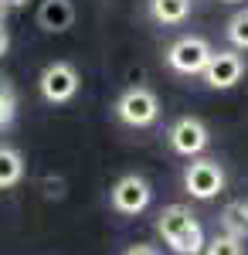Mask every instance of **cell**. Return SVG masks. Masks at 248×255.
Wrapping results in <instances>:
<instances>
[{"label": "cell", "instance_id": "1", "mask_svg": "<svg viewBox=\"0 0 248 255\" xmlns=\"http://www.w3.org/2000/svg\"><path fill=\"white\" fill-rule=\"evenodd\" d=\"M156 232L177 255H201V249H204V232H201L197 218L191 215V208H184V204L163 208L160 221H156Z\"/></svg>", "mask_w": 248, "mask_h": 255}, {"label": "cell", "instance_id": "2", "mask_svg": "<svg viewBox=\"0 0 248 255\" xmlns=\"http://www.w3.org/2000/svg\"><path fill=\"white\" fill-rule=\"evenodd\" d=\"M116 116L123 119L126 126H153L160 116V99L153 96L146 85H136L126 89L119 102H116Z\"/></svg>", "mask_w": 248, "mask_h": 255}, {"label": "cell", "instance_id": "3", "mask_svg": "<svg viewBox=\"0 0 248 255\" xmlns=\"http://www.w3.org/2000/svg\"><path fill=\"white\" fill-rule=\"evenodd\" d=\"M184 187L197 201H211L225 191V170L218 160H194L184 170Z\"/></svg>", "mask_w": 248, "mask_h": 255}, {"label": "cell", "instance_id": "4", "mask_svg": "<svg viewBox=\"0 0 248 255\" xmlns=\"http://www.w3.org/2000/svg\"><path fill=\"white\" fill-rule=\"evenodd\" d=\"M78 85H82V79H78L75 65H68V61H51L38 79V89H41V96H44V102H55V106L75 99Z\"/></svg>", "mask_w": 248, "mask_h": 255}, {"label": "cell", "instance_id": "5", "mask_svg": "<svg viewBox=\"0 0 248 255\" xmlns=\"http://www.w3.org/2000/svg\"><path fill=\"white\" fill-rule=\"evenodd\" d=\"M208 58H211V44L204 38H197V34L173 41L170 51H167V65L173 72H180V75H201Z\"/></svg>", "mask_w": 248, "mask_h": 255}, {"label": "cell", "instance_id": "6", "mask_svg": "<svg viewBox=\"0 0 248 255\" xmlns=\"http://www.w3.org/2000/svg\"><path fill=\"white\" fill-rule=\"evenodd\" d=\"M113 208L119 211V215H139V211H146L153 201V191L150 184H146V177L139 174H126L119 177L113 184Z\"/></svg>", "mask_w": 248, "mask_h": 255}, {"label": "cell", "instance_id": "7", "mask_svg": "<svg viewBox=\"0 0 248 255\" xmlns=\"http://www.w3.org/2000/svg\"><path fill=\"white\" fill-rule=\"evenodd\" d=\"M208 143H211V133L197 116H180L170 126V146L180 157H197V153H204Z\"/></svg>", "mask_w": 248, "mask_h": 255}, {"label": "cell", "instance_id": "8", "mask_svg": "<svg viewBox=\"0 0 248 255\" xmlns=\"http://www.w3.org/2000/svg\"><path fill=\"white\" fill-rule=\"evenodd\" d=\"M201 75H204V82L211 89H231L245 75V58L238 51H211V58Z\"/></svg>", "mask_w": 248, "mask_h": 255}, {"label": "cell", "instance_id": "9", "mask_svg": "<svg viewBox=\"0 0 248 255\" xmlns=\"http://www.w3.org/2000/svg\"><path fill=\"white\" fill-rule=\"evenodd\" d=\"M72 20H75V7H72V0H41L38 24L44 27V31L61 34V31L72 27Z\"/></svg>", "mask_w": 248, "mask_h": 255}, {"label": "cell", "instance_id": "10", "mask_svg": "<svg viewBox=\"0 0 248 255\" xmlns=\"http://www.w3.org/2000/svg\"><path fill=\"white\" fill-rule=\"evenodd\" d=\"M150 14L160 24H184L191 14V0H150Z\"/></svg>", "mask_w": 248, "mask_h": 255}, {"label": "cell", "instance_id": "11", "mask_svg": "<svg viewBox=\"0 0 248 255\" xmlns=\"http://www.w3.org/2000/svg\"><path fill=\"white\" fill-rule=\"evenodd\" d=\"M24 177V157L14 146H0V187H14Z\"/></svg>", "mask_w": 248, "mask_h": 255}, {"label": "cell", "instance_id": "12", "mask_svg": "<svg viewBox=\"0 0 248 255\" xmlns=\"http://www.w3.org/2000/svg\"><path fill=\"white\" fill-rule=\"evenodd\" d=\"M17 116V92L7 79H0V129H7Z\"/></svg>", "mask_w": 248, "mask_h": 255}, {"label": "cell", "instance_id": "13", "mask_svg": "<svg viewBox=\"0 0 248 255\" xmlns=\"http://www.w3.org/2000/svg\"><path fill=\"white\" fill-rule=\"evenodd\" d=\"M242 242H245V238L218 235V238H211V242H204L201 252L204 255H245V245H242Z\"/></svg>", "mask_w": 248, "mask_h": 255}, {"label": "cell", "instance_id": "14", "mask_svg": "<svg viewBox=\"0 0 248 255\" xmlns=\"http://www.w3.org/2000/svg\"><path fill=\"white\" fill-rule=\"evenodd\" d=\"M228 41L235 44V48L248 51V7H245V10H238V14L228 20Z\"/></svg>", "mask_w": 248, "mask_h": 255}, {"label": "cell", "instance_id": "15", "mask_svg": "<svg viewBox=\"0 0 248 255\" xmlns=\"http://www.w3.org/2000/svg\"><path fill=\"white\" fill-rule=\"evenodd\" d=\"M123 255H160V252H156L153 245H129Z\"/></svg>", "mask_w": 248, "mask_h": 255}, {"label": "cell", "instance_id": "16", "mask_svg": "<svg viewBox=\"0 0 248 255\" xmlns=\"http://www.w3.org/2000/svg\"><path fill=\"white\" fill-rule=\"evenodd\" d=\"M7 48H10V34H7V27L0 24V58L7 55Z\"/></svg>", "mask_w": 248, "mask_h": 255}, {"label": "cell", "instance_id": "17", "mask_svg": "<svg viewBox=\"0 0 248 255\" xmlns=\"http://www.w3.org/2000/svg\"><path fill=\"white\" fill-rule=\"evenodd\" d=\"M7 14H10V7H7V3H3V0H0V24H3V20H7Z\"/></svg>", "mask_w": 248, "mask_h": 255}, {"label": "cell", "instance_id": "18", "mask_svg": "<svg viewBox=\"0 0 248 255\" xmlns=\"http://www.w3.org/2000/svg\"><path fill=\"white\" fill-rule=\"evenodd\" d=\"M238 208H242V218H245V225H248V197H245V201H238Z\"/></svg>", "mask_w": 248, "mask_h": 255}, {"label": "cell", "instance_id": "19", "mask_svg": "<svg viewBox=\"0 0 248 255\" xmlns=\"http://www.w3.org/2000/svg\"><path fill=\"white\" fill-rule=\"evenodd\" d=\"M3 3H7V7H10V10H14V7H24V3H27V0H3Z\"/></svg>", "mask_w": 248, "mask_h": 255}, {"label": "cell", "instance_id": "20", "mask_svg": "<svg viewBox=\"0 0 248 255\" xmlns=\"http://www.w3.org/2000/svg\"><path fill=\"white\" fill-rule=\"evenodd\" d=\"M225 3H238V0H225Z\"/></svg>", "mask_w": 248, "mask_h": 255}]
</instances>
